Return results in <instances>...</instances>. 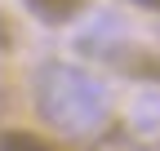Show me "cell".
<instances>
[{"instance_id": "obj_3", "label": "cell", "mask_w": 160, "mask_h": 151, "mask_svg": "<svg viewBox=\"0 0 160 151\" xmlns=\"http://www.w3.org/2000/svg\"><path fill=\"white\" fill-rule=\"evenodd\" d=\"M13 45H18V27H13V18L0 9V53H9Z\"/></svg>"}, {"instance_id": "obj_2", "label": "cell", "mask_w": 160, "mask_h": 151, "mask_svg": "<svg viewBox=\"0 0 160 151\" xmlns=\"http://www.w3.org/2000/svg\"><path fill=\"white\" fill-rule=\"evenodd\" d=\"M0 151H58V147L31 129H0Z\"/></svg>"}, {"instance_id": "obj_4", "label": "cell", "mask_w": 160, "mask_h": 151, "mask_svg": "<svg viewBox=\"0 0 160 151\" xmlns=\"http://www.w3.org/2000/svg\"><path fill=\"white\" fill-rule=\"evenodd\" d=\"M138 9H151V13H160V0H133Z\"/></svg>"}, {"instance_id": "obj_1", "label": "cell", "mask_w": 160, "mask_h": 151, "mask_svg": "<svg viewBox=\"0 0 160 151\" xmlns=\"http://www.w3.org/2000/svg\"><path fill=\"white\" fill-rule=\"evenodd\" d=\"M22 5L40 18V22H49V27H58V22H71V18L85 9V0H22Z\"/></svg>"}]
</instances>
